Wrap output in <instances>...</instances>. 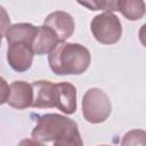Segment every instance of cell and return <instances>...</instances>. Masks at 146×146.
I'll list each match as a JSON object with an SVG mask.
<instances>
[{"mask_svg":"<svg viewBox=\"0 0 146 146\" xmlns=\"http://www.w3.org/2000/svg\"><path fill=\"white\" fill-rule=\"evenodd\" d=\"M31 136L39 145L81 146L83 144L78 124L70 117L56 113L40 115Z\"/></svg>","mask_w":146,"mask_h":146,"instance_id":"1","label":"cell"},{"mask_svg":"<svg viewBox=\"0 0 146 146\" xmlns=\"http://www.w3.org/2000/svg\"><path fill=\"white\" fill-rule=\"evenodd\" d=\"M34 108L57 107L65 114H73L76 111V88L70 82L52 83L48 80L32 82Z\"/></svg>","mask_w":146,"mask_h":146,"instance_id":"2","label":"cell"},{"mask_svg":"<svg viewBox=\"0 0 146 146\" xmlns=\"http://www.w3.org/2000/svg\"><path fill=\"white\" fill-rule=\"evenodd\" d=\"M90 51L80 43L60 41L49 54L48 63L57 75H80L90 65Z\"/></svg>","mask_w":146,"mask_h":146,"instance_id":"3","label":"cell"},{"mask_svg":"<svg viewBox=\"0 0 146 146\" xmlns=\"http://www.w3.org/2000/svg\"><path fill=\"white\" fill-rule=\"evenodd\" d=\"M112 111L110 97L99 88H90L82 98V113L89 123H102L107 120Z\"/></svg>","mask_w":146,"mask_h":146,"instance_id":"4","label":"cell"},{"mask_svg":"<svg viewBox=\"0 0 146 146\" xmlns=\"http://www.w3.org/2000/svg\"><path fill=\"white\" fill-rule=\"evenodd\" d=\"M90 29L95 39L103 44H113L121 39V22L112 11L96 15L90 23Z\"/></svg>","mask_w":146,"mask_h":146,"instance_id":"5","label":"cell"},{"mask_svg":"<svg viewBox=\"0 0 146 146\" xmlns=\"http://www.w3.org/2000/svg\"><path fill=\"white\" fill-rule=\"evenodd\" d=\"M34 51L32 46L26 42H13L9 43L7 50V60L9 66L16 72L27 71L33 63Z\"/></svg>","mask_w":146,"mask_h":146,"instance_id":"6","label":"cell"},{"mask_svg":"<svg viewBox=\"0 0 146 146\" xmlns=\"http://www.w3.org/2000/svg\"><path fill=\"white\" fill-rule=\"evenodd\" d=\"M33 87L32 83L25 81H14L9 84V96L7 103L16 110H25L32 106L33 103Z\"/></svg>","mask_w":146,"mask_h":146,"instance_id":"7","label":"cell"},{"mask_svg":"<svg viewBox=\"0 0 146 146\" xmlns=\"http://www.w3.org/2000/svg\"><path fill=\"white\" fill-rule=\"evenodd\" d=\"M44 25L51 27L58 35L60 41L67 40L74 32V19L73 17L62 10L50 13L44 18Z\"/></svg>","mask_w":146,"mask_h":146,"instance_id":"8","label":"cell"},{"mask_svg":"<svg viewBox=\"0 0 146 146\" xmlns=\"http://www.w3.org/2000/svg\"><path fill=\"white\" fill-rule=\"evenodd\" d=\"M60 42L57 33L48 25L38 26L36 35L32 43V49L36 55L50 54Z\"/></svg>","mask_w":146,"mask_h":146,"instance_id":"9","label":"cell"},{"mask_svg":"<svg viewBox=\"0 0 146 146\" xmlns=\"http://www.w3.org/2000/svg\"><path fill=\"white\" fill-rule=\"evenodd\" d=\"M38 27L30 23H19V24H13L9 25L3 34L6 38L8 44L13 42H26L32 46L33 40L36 35Z\"/></svg>","mask_w":146,"mask_h":146,"instance_id":"10","label":"cell"},{"mask_svg":"<svg viewBox=\"0 0 146 146\" xmlns=\"http://www.w3.org/2000/svg\"><path fill=\"white\" fill-rule=\"evenodd\" d=\"M116 10L129 21H138L146 13V5L144 0H117Z\"/></svg>","mask_w":146,"mask_h":146,"instance_id":"11","label":"cell"},{"mask_svg":"<svg viewBox=\"0 0 146 146\" xmlns=\"http://www.w3.org/2000/svg\"><path fill=\"white\" fill-rule=\"evenodd\" d=\"M81 6L90 10H105L115 11L117 0H76Z\"/></svg>","mask_w":146,"mask_h":146,"instance_id":"12","label":"cell"},{"mask_svg":"<svg viewBox=\"0 0 146 146\" xmlns=\"http://www.w3.org/2000/svg\"><path fill=\"white\" fill-rule=\"evenodd\" d=\"M122 145H146V131L131 130L123 136Z\"/></svg>","mask_w":146,"mask_h":146,"instance_id":"13","label":"cell"},{"mask_svg":"<svg viewBox=\"0 0 146 146\" xmlns=\"http://www.w3.org/2000/svg\"><path fill=\"white\" fill-rule=\"evenodd\" d=\"M9 96V84H7V82L5 81V79H1V104L7 103Z\"/></svg>","mask_w":146,"mask_h":146,"instance_id":"14","label":"cell"},{"mask_svg":"<svg viewBox=\"0 0 146 146\" xmlns=\"http://www.w3.org/2000/svg\"><path fill=\"white\" fill-rule=\"evenodd\" d=\"M138 36H139V41L141 42V44L144 47H146V23L140 27L139 33H138Z\"/></svg>","mask_w":146,"mask_h":146,"instance_id":"15","label":"cell"}]
</instances>
